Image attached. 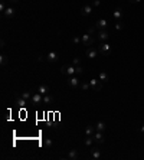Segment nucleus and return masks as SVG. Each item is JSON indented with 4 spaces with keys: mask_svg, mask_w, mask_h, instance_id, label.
<instances>
[{
    "mask_svg": "<svg viewBox=\"0 0 144 160\" xmlns=\"http://www.w3.org/2000/svg\"><path fill=\"white\" fill-rule=\"evenodd\" d=\"M61 74H64L66 77L77 75V67H74V65H64V67L61 68Z\"/></svg>",
    "mask_w": 144,
    "mask_h": 160,
    "instance_id": "f257e3e1",
    "label": "nucleus"
},
{
    "mask_svg": "<svg viewBox=\"0 0 144 160\" xmlns=\"http://www.w3.org/2000/svg\"><path fill=\"white\" fill-rule=\"evenodd\" d=\"M99 53H102V55H111L112 52V45H110L108 42H101V45L98 48Z\"/></svg>",
    "mask_w": 144,
    "mask_h": 160,
    "instance_id": "f03ea898",
    "label": "nucleus"
},
{
    "mask_svg": "<svg viewBox=\"0 0 144 160\" xmlns=\"http://www.w3.org/2000/svg\"><path fill=\"white\" fill-rule=\"evenodd\" d=\"M94 42H95V39H94L89 33H85V35H82V36H81V43H82L84 46H88V48L92 46V45H94Z\"/></svg>",
    "mask_w": 144,
    "mask_h": 160,
    "instance_id": "7ed1b4c3",
    "label": "nucleus"
},
{
    "mask_svg": "<svg viewBox=\"0 0 144 160\" xmlns=\"http://www.w3.org/2000/svg\"><path fill=\"white\" fill-rule=\"evenodd\" d=\"M66 84L69 85V88H78L81 85V81L78 80V75H72V77H68Z\"/></svg>",
    "mask_w": 144,
    "mask_h": 160,
    "instance_id": "20e7f679",
    "label": "nucleus"
},
{
    "mask_svg": "<svg viewBox=\"0 0 144 160\" xmlns=\"http://www.w3.org/2000/svg\"><path fill=\"white\" fill-rule=\"evenodd\" d=\"M30 102L35 104V105H39V104H43V95L39 93L32 94V98H30Z\"/></svg>",
    "mask_w": 144,
    "mask_h": 160,
    "instance_id": "39448f33",
    "label": "nucleus"
},
{
    "mask_svg": "<svg viewBox=\"0 0 144 160\" xmlns=\"http://www.w3.org/2000/svg\"><path fill=\"white\" fill-rule=\"evenodd\" d=\"M123 16H124L123 9H121V7H115V9H114V12H112V19L115 20V22H121Z\"/></svg>",
    "mask_w": 144,
    "mask_h": 160,
    "instance_id": "423d86ee",
    "label": "nucleus"
},
{
    "mask_svg": "<svg viewBox=\"0 0 144 160\" xmlns=\"http://www.w3.org/2000/svg\"><path fill=\"white\" fill-rule=\"evenodd\" d=\"M98 53H99L98 49H95V48H92V46H89L85 51V55L88 56V58H89V59H95V58L98 56Z\"/></svg>",
    "mask_w": 144,
    "mask_h": 160,
    "instance_id": "0eeeda50",
    "label": "nucleus"
},
{
    "mask_svg": "<svg viewBox=\"0 0 144 160\" xmlns=\"http://www.w3.org/2000/svg\"><path fill=\"white\" fill-rule=\"evenodd\" d=\"M102 84H104V82H101L99 80H95V78L89 81V85H91V88L94 91H101V89H102Z\"/></svg>",
    "mask_w": 144,
    "mask_h": 160,
    "instance_id": "6e6552de",
    "label": "nucleus"
},
{
    "mask_svg": "<svg viewBox=\"0 0 144 160\" xmlns=\"http://www.w3.org/2000/svg\"><path fill=\"white\" fill-rule=\"evenodd\" d=\"M97 39L99 42H107V40L110 39V33L107 32V30H98V33H97Z\"/></svg>",
    "mask_w": 144,
    "mask_h": 160,
    "instance_id": "1a4fd4ad",
    "label": "nucleus"
},
{
    "mask_svg": "<svg viewBox=\"0 0 144 160\" xmlns=\"http://www.w3.org/2000/svg\"><path fill=\"white\" fill-rule=\"evenodd\" d=\"M59 59V55L58 52H55V51H51V52L46 55V61L48 62H56Z\"/></svg>",
    "mask_w": 144,
    "mask_h": 160,
    "instance_id": "9d476101",
    "label": "nucleus"
},
{
    "mask_svg": "<svg viewBox=\"0 0 144 160\" xmlns=\"http://www.w3.org/2000/svg\"><path fill=\"white\" fill-rule=\"evenodd\" d=\"M101 156H102V153H101V149H98V147H94V149L91 150V159L92 160L101 159Z\"/></svg>",
    "mask_w": 144,
    "mask_h": 160,
    "instance_id": "9b49d317",
    "label": "nucleus"
},
{
    "mask_svg": "<svg viewBox=\"0 0 144 160\" xmlns=\"http://www.w3.org/2000/svg\"><path fill=\"white\" fill-rule=\"evenodd\" d=\"M92 137H94V140H95L97 144H102L104 143V134H102V131H95Z\"/></svg>",
    "mask_w": 144,
    "mask_h": 160,
    "instance_id": "f8f14e48",
    "label": "nucleus"
},
{
    "mask_svg": "<svg viewBox=\"0 0 144 160\" xmlns=\"http://www.w3.org/2000/svg\"><path fill=\"white\" fill-rule=\"evenodd\" d=\"M107 26H108V22L105 19H99V20H97V23H95V27H97L98 30H104V29H107Z\"/></svg>",
    "mask_w": 144,
    "mask_h": 160,
    "instance_id": "ddd939ff",
    "label": "nucleus"
},
{
    "mask_svg": "<svg viewBox=\"0 0 144 160\" xmlns=\"http://www.w3.org/2000/svg\"><path fill=\"white\" fill-rule=\"evenodd\" d=\"M14 14H16V10H14L13 7H6V10L3 12V16L7 17V19H12L14 17Z\"/></svg>",
    "mask_w": 144,
    "mask_h": 160,
    "instance_id": "4468645a",
    "label": "nucleus"
},
{
    "mask_svg": "<svg viewBox=\"0 0 144 160\" xmlns=\"http://www.w3.org/2000/svg\"><path fill=\"white\" fill-rule=\"evenodd\" d=\"M36 93L42 94V95H46V94L51 93V89H49V87H48L46 84H40L39 87H38V89H36Z\"/></svg>",
    "mask_w": 144,
    "mask_h": 160,
    "instance_id": "2eb2a0df",
    "label": "nucleus"
},
{
    "mask_svg": "<svg viewBox=\"0 0 144 160\" xmlns=\"http://www.w3.org/2000/svg\"><path fill=\"white\" fill-rule=\"evenodd\" d=\"M78 156H79L78 150H77V149H72V150H69V152H68V154H66V159L77 160V159H78Z\"/></svg>",
    "mask_w": 144,
    "mask_h": 160,
    "instance_id": "dca6fc26",
    "label": "nucleus"
},
{
    "mask_svg": "<svg viewBox=\"0 0 144 160\" xmlns=\"http://www.w3.org/2000/svg\"><path fill=\"white\" fill-rule=\"evenodd\" d=\"M92 13V6L91 5H84L82 9H81V14L82 16H89Z\"/></svg>",
    "mask_w": 144,
    "mask_h": 160,
    "instance_id": "f3484780",
    "label": "nucleus"
},
{
    "mask_svg": "<svg viewBox=\"0 0 144 160\" xmlns=\"http://www.w3.org/2000/svg\"><path fill=\"white\" fill-rule=\"evenodd\" d=\"M27 104V100H25V98H22V97H17L16 98V105L20 107V108H25Z\"/></svg>",
    "mask_w": 144,
    "mask_h": 160,
    "instance_id": "a211bd4d",
    "label": "nucleus"
},
{
    "mask_svg": "<svg viewBox=\"0 0 144 160\" xmlns=\"http://www.w3.org/2000/svg\"><path fill=\"white\" fill-rule=\"evenodd\" d=\"M98 80L101 81V82H107V81L110 80V77H108V74H107V72L101 71V72H99V75H98Z\"/></svg>",
    "mask_w": 144,
    "mask_h": 160,
    "instance_id": "6ab92c4d",
    "label": "nucleus"
},
{
    "mask_svg": "<svg viewBox=\"0 0 144 160\" xmlns=\"http://www.w3.org/2000/svg\"><path fill=\"white\" fill-rule=\"evenodd\" d=\"M95 130L104 133V131H105V123H104V121H98V123L95 124Z\"/></svg>",
    "mask_w": 144,
    "mask_h": 160,
    "instance_id": "aec40b11",
    "label": "nucleus"
},
{
    "mask_svg": "<svg viewBox=\"0 0 144 160\" xmlns=\"http://www.w3.org/2000/svg\"><path fill=\"white\" fill-rule=\"evenodd\" d=\"M52 102H53V97H52V95H49V94L43 95V104L49 105V104H52Z\"/></svg>",
    "mask_w": 144,
    "mask_h": 160,
    "instance_id": "412c9836",
    "label": "nucleus"
},
{
    "mask_svg": "<svg viewBox=\"0 0 144 160\" xmlns=\"http://www.w3.org/2000/svg\"><path fill=\"white\" fill-rule=\"evenodd\" d=\"M94 133H95V126H88L85 128V134H86V136H94Z\"/></svg>",
    "mask_w": 144,
    "mask_h": 160,
    "instance_id": "4be33fe9",
    "label": "nucleus"
},
{
    "mask_svg": "<svg viewBox=\"0 0 144 160\" xmlns=\"http://www.w3.org/2000/svg\"><path fill=\"white\" fill-rule=\"evenodd\" d=\"M43 147H45V149H52L53 141L51 140V139H45V140H43Z\"/></svg>",
    "mask_w": 144,
    "mask_h": 160,
    "instance_id": "5701e85b",
    "label": "nucleus"
},
{
    "mask_svg": "<svg viewBox=\"0 0 144 160\" xmlns=\"http://www.w3.org/2000/svg\"><path fill=\"white\" fill-rule=\"evenodd\" d=\"M20 97L25 98V100H27V101H30V98H32V93H30V91H23V93L20 94Z\"/></svg>",
    "mask_w": 144,
    "mask_h": 160,
    "instance_id": "b1692460",
    "label": "nucleus"
},
{
    "mask_svg": "<svg viewBox=\"0 0 144 160\" xmlns=\"http://www.w3.org/2000/svg\"><path fill=\"white\" fill-rule=\"evenodd\" d=\"M79 87H81L82 91H88V89L91 88V85H89V82H81V85H79Z\"/></svg>",
    "mask_w": 144,
    "mask_h": 160,
    "instance_id": "393cba45",
    "label": "nucleus"
},
{
    "mask_svg": "<svg viewBox=\"0 0 144 160\" xmlns=\"http://www.w3.org/2000/svg\"><path fill=\"white\" fill-rule=\"evenodd\" d=\"M0 62H2V65H3V67H6L7 62H9V61H7V56H6V55H2V56H0Z\"/></svg>",
    "mask_w": 144,
    "mask_h": 160,
    "instance_id": "a878e982",
    "label": "nucleus"
},
{
    "mask_svg": "<svg viewBox=\"0 0 144 160\" xmlns=\"http://www.w3.org/2000/svg\"><path fill=\"white\" fill-rule=\"evenodd\" d=\"M115 29H117L118 32H121V30L124 29V23H123V22H117V23H115Z\"/></svg>",
    "mask_w": 144,
    "mask_h": 160,
    "instance_id": "bb28decb",
    "label": "nucleus"
},
{
    "mask_svg": "<svg viewBox=\"0 0 144 160\" xmlns=\"http://www.w3.org/2000/svg\"><path fill=\"white\" fill-rule=\"evenodd\" d=\"M72 65H74V67H79V65H81V59H79V58H74V59H72Z\"/></svg>",
    "mask_w": 144,
    "mask_h": 160,
    "instance_id": "cd10ccee",
    "label": "nucleus"
},
{
    "mask_svg": "<svg viewBox=\"0 0 144 160\" xmlns=\"http://www.w3.org/2000/svg\"><path fill=\"white\" fill-rule=\"evenodd\" d=\"M92 6L99 7V6H101V0H92Z\"/></svg>",
    "mask_w": 144,
    "mask_h": 160,
    "instance_id": "c85d7f7f",
    "label": "nucleus"
},
{
    "mask_svg": "<svg viewBox=\"0 0 144 160\" xmlns=\"http://www.w3.org/2000/svg\"><path fill=\"white\" fill-rule=\"evenodd\" d=\"M72 42H74V43H81V38H79V36H74Z\"/></svg>",
    "mask_w": 144,
    "mask_h": 160,
    "instance_id": "c756f323",
    "label": "nucleus"
},
{
    "mask_svg": "<svg viewBox=\"0 0 144 160\" xmlns=\"http://www.w3.org/2000/svg\"><path fill=\"white\" fill-rule=\"evenodd\" d=\"M81 74H84V69H82V67H77V75H81Z\"/></svg>",
    "mask_w": 144,
    "mask_h": 160,
    "instance_id": "7c9ffc66",
    "label": "nucleus"
},
{
    "mask_svg": "<svg viewBox=\"0 0 144 160\" xmlns=\"http://www.w3.org/2000/svg\"><path fill=\"white\" fill-rule=\"evenodd\" d=\"M95 32V27H88V30H86V33H89V35H92Z\"/></svg>",
    "mask_w": 144,
    "mask_h": 160,
    "instance_id": "2f4dec72",
    "label": "nucleus"
},
{
    "mask_svg": "<svg viewBox=\"0 0 144 160\" xmlns=\"http://www.w3.org/2000/svg\"><path fill=\"white\" fill-rule=\"evenodd\" d=\"M0 10H2V13H3L5 10H6V6H5V3H3V2L0 3Z\"/></svg>",
    "mask_w": 144,
    "mask_h": 160,
    "instance_id": "473e14b6",
    "label": "nucleus"
},
{
    "mask_svg": "<svg viewBox=\"0 0 144 160\" xmlns=\"http://www.w3.org/2000/svg\"><path fill=\"white\" fill-rule=\"evenodd\" d=\"M141 0H130V3H140Z\"/></svg>",
    "mask_w": 144,
    "mask_h": 160,
    "instance_id": "72a5a7b5",
    "label": "nucleus"
},
{
    "mask_svg": "<svg viewBox=\"0 0 144 160\" xmlns=\"http://www.w3.org/2000/svg\"><path fill=\"white\" fill-rule=\"evenodd\" d=\"M140 131H143V133H144V124L141 126V128H140Z\"/></svg>",
    "mask_w": 144,
    "mask_h": 160,
    "instance_id": "f704fd0d",
    "label": "nucleus"
},
{
    "mask_svg": "<svg viewBox=\"0 0 144 160\" xmlns=\"http://www.w3.org/2000/svg\"><path fill=\"white\" fill-rule=\"evenodd\" d=\"M10 2H19V0H10Z\"/></svg>",
    "mask_w": 144,
    "mask_h": 160,
    "instance_id": "c9c22d12",
    "label": "nucleus"
}]
</instances>
